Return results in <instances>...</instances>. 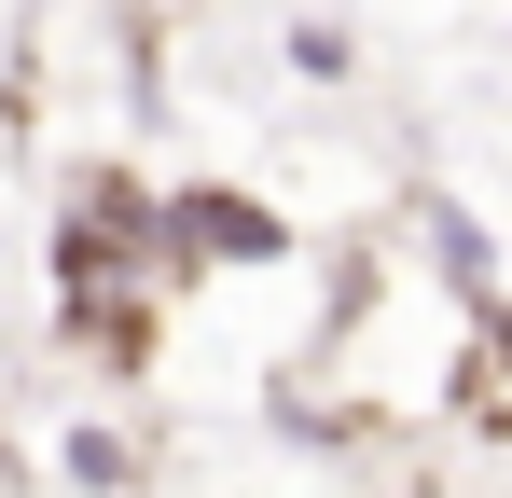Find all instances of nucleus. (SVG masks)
I'll return each mask as SVG.
<instances>
[{
	"label": "nucleus",
	"instance_id": "nucleus-1",
	"mask_svg": "<svg viewBox=\"0 0 512 498\" xmlns=\"http://www.w3.org/2000/svg\"><path fill=\"white\" fill-rule=\"evenodd\" d=\"M277 249H291V222H277L263 194H236V180H167V291L222 277V263H277Z\"/></svg>",
	"mask_w": 512,
	"mask_h": 498
},
{
	"label": "nucleus",
	"instance_id": "nucleus-4",
	"mask_svg": "<svg viewBox=\"0 0 512 498\" xmlns=\"http://www.w3.org/2000/svg\"><path fill=\"white\" fill-rule=\"evenodd\" d=\"M291 70L305 83H360V42H346L333 14H305V28H291Z\"/></svg>",
	"mask_w": 512,
	"mask_h": 498
},
{
	"label": "nucleus",
	"instance_id": "nucleus-3",
	"mask_svg": "<svg viewBox=\"0 0 512 498\" xmlns=\"http://www.w3.org/2000/svg\"><path fill=\"white\" fill-rule=\"evenodd\" d=\"M56 471H70V485H139V471H153V443L97 415V429H70V443H56Z\"/></svg>",
	"mask_w": 512,
	"mask_h": 498
},
{
	"label": "nucleus",
	"instance_id": "nucleus-2",
	"mask_svg": "<svg viewBox=\"0 0 512 498\" xmlns=\"http://www.w3.org/2000/svg\"><path fill=\"white\" fill-rule=\"evenodd\" d=\"M416 222H429V263H443V291L485 319V305H499V249H485V222H471L457 194H416Z\"/></svg>",
	"mask_w": 512,
	"mask_h": 498
},
{
	"label": "nucleus",
	"instance_id": "nucleus-5",
	"mask_svg": "<svg viewBox=\"0 0 512 498\" xmlns=\"http://www.w3.org/2000/svg\"><path fill=\"white\" fill-rule=\"evenodd\" d=\"M0 471H14V457H0Z\"/></svg>",
	"mask_w": 512,
	"mask_h": 498
}]
</instances>
